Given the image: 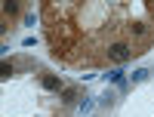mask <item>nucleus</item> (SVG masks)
Wrapping results in <instances>:
<instances>
[{"instance_id": "obj_1", "label": "nucleus", "mask_w": 154, "mask_h": 117, "mask_svg": "<svg viewBox=\"0 0 154 117\" xmlns=\"http://www.w3.org/2000/svg\"><path fill=\"white\" fill-rule=\"evenodd\" d=\"M105 53H108V59H111V62H117V65H123V62H130V59L136 56V53H133V46L126 43V40H111Z\"/></svg>"}, {"instance_id": "obj_5", "label": "nucleus", "mask_w": 154, "mask_h": 117, "mask_svg": "<svg viewBox=\"0 0 154 117\" xmlns=\"http://www.w3.org/2000/svg\"><path fill=\"white\" fill-rule=\"evenodd\" d=\"M93 105H96V99H89V96H83L80 102H77V111H80V114H89V111H93Z\"/></svg>"}, {"instance_id": "obj_10", "label": "nucleus", "mask_w": 154, "mask_h": 117, "mask_svg": "<svg viewBox=\"0 0 154 117\" xmlns=\"http://www.w3.org/2000/svg\"><path fill=\"white\" fill-rule=\"evenodd\" d=\"M37 22H40V16H37V12H25V25H28V28H34Z\"/></svg>"}, {"instance_id": "obj_8", "label": "nucleus", "mask_w": 154, "mask_h": 117, "mask_svg": "<svg viewBox=\"0 0 154 117\" xmlns=\"http://www.w3.org/2000/svg\"><path fill=\"white\" fill-rule=\"evenodd\" d=\"M12 71H16V68H12V62H3V65H0V74H3V80H9Z\"/></svg>"}, {"instance_id": "obj_4", "label": "nucleus", "mask_w": 154, "mask_h": 117, "mask_svg": "<svg viewBox=\"0 0 154 117\" xmlns=\"http://www.w3.org/2000/svg\"><path fill=\"white\" fill-rule=\"evenodd\" d=\"M105 80L114 83V86H123V83H126V74H123V68H111V71L105 74Z\"/></svg>"}, {"instance_id": "obj_7", "label": "nucleus", "mask_w": 154, "mask_h": 117, "mask_svg": "<svg viewBox=\"0 0 154 117\" xmlns=\"http://www.w3.org/2000/svg\"><path fill=\"white\" fill-rule=\"evenodd\" d=\"M16 12H19V3L6 0V3H3V16H16Z\"/></svg>"}, {"instance_id": "obj_2", "label": "nucleus", "mask_w": 154, "mask_h": 117, "mask_svg": "<svg viewBox=\"0 0 154 117\" xmlns=\"http://www.w3.org/2000/svg\"><path fill=\"white\" fill-rule=\"evenodd\" d=\"M130 34H133V40H151V25L145 22V19H133L130 22Z\"/></svg>"}, {"instance_id": "obj_9", "label": "nucleus", "mask_w": 154, "mask_h": 117, "mask_svg": "<svg viewBox=\"0 0 154 117\" xmlns=\"http://www.w3.org/2000/svg\"><path fill=\"white\" fill-rule=\"evenodd\" d=\"M148 77H151L148 68H136V71H133V80H148Z\"/></svg>"}, {"instance_id": "obj_3", "label": "nucleus", "mask_w": 154, "mask_h": 117, "mask_svg": "<svg viewBox=\"0 0 154 117\" xmlns=\"http://www.w3.org/2000/svg\"><path fill=\"white\" fill-rule=\"evenodd\" d=\"M40 83H43V89H49V93H62V77H56V74H43L40 77Z\"/></svg>"}, {"instance_id": "obj_6", "label": "nucleus", "mask_w": 154, "mask_h": 117, "mask_svg": "<svg viewBox=\"0 0 154 117\" xmlns=\"http://www.w3.org/2000/svg\"><path fill=\"white\" fill-rule=\"evenodd\" d=\"M74 96H77L74 86H65V89H62V102H65V105H68V102H74Z\"/></svg>"}]
</instances>
